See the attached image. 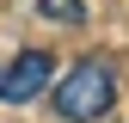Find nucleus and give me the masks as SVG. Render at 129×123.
I'll use <instances>...</instances> for the list:
<instances>
[{
  "label": "nucleus",
  "mask_w": 129,
  "mask_h": 123,
  "mask_svg": "<svg viewBox=\"0 0 129 123\" xmlns=\"http://www.w3.org/2000/svg\"><path fill=\"white\" fill-rule=\"evenodd\" d=\"M49 80H55V55L49 49H19L0 68V105H31L37 92H49Z\"/></svg>",
  "instance_id": "2"
},
{
  "label": "nucleus",
  "mask_w": 129,
  "mask_h": 123,
  "mask_svg": "<svg viewBox=\"0 0 129 123\" xmlns=\"http://www.w3.org/2000/svg\"><path fill=\"white\" fill-rule=\"evenodd\" d=\"M49 105H55L61 123H99V117H111V105H117V74H111L99 55H86V61H74L55 80Z\"/></svg>",
  "instance_id": "1"
},
{
  "label": "nucleus",
  "mask_w": 129,
  "mask_h": 123,
  "mask_svg": "<svg viewBox=\"0 0 129 123\" xmlns=\"http://www.w3.org/2000/svg\"><path fill=\"white\" fill-rule=\"evenodd\" d=\"M37 12L49 25H80V19H86V0H37Z\"/></svg>",
  "instance_id": "3"
}]
</instances>
